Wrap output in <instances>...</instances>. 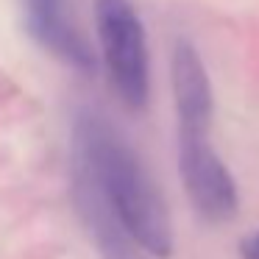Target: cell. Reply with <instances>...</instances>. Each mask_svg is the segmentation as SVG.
<instances>
[{"label": "cell", "instance_id": "6da1fadb", "mask_svg": "<svg viewBox=\"0 0 259 259\" xmlns=\"http://www.w3.org/2000/svg\"><path fill=\"white\" fill-rule=\"evenodd\" d=\"M73 164H78L114 209L120 223L151 256L173 253V223L164 198L123 134L98 112L73 123Z\"/></svg>", "mask_w": 259, "mask_h": 259}, {"label": "cell", "instance_id": "7a4b0ae2", "mask_svg": "<svg viewBox=\"0 0 259 259\" xmlns=\"http://www.w3.org/2000/svg\"><path fill=\"white\" fill-rule=\"evenodd\" d=\"M95 28L112 87L131 112H142L151 95L145 28L131 0H95Z\"/></svg>", "mask_w": 259, "mask_h": 259}, {"label": "cell", "instance_id": "3957f363", "mask_svg": "<svg viewBox=\"0 0 259 259\" xmlns=\"http://www.w3.org/2000/svg\"><path fill=\"white\" fill-rule=\"evenodd\" d=\"M179 173L201 218L226 223L237 214V184L209 142V131H179Z\"/></svg>", "mask_w": 259, "mask_h": 259}, {"label": "cell", "instance_id": "277c9868", "mask_svg": "<svg viewBox=\"0 0 259 259\" xmlns=\"http://www.w3.org/2000/svg\"><path fill=\"white\" fill-rule=\"evenodd\" d=\"M20 6H23V20L31 39L42 51H48L53 59L78 73L95 70L92 51L75 25L67 0H20Z\"/></svg>", "mask_w": 259, "mask_h": 259}, {"label": "cell", "instance_id": "5b68a950", "mask_svg": "<svg viewBox=\"0 0 259 259\" xmlns=\"http://www.w3.org/2000/svg\"><path fill=\"white\" fill-rule=\"evenodd\" d=\"M73 198L101 259H151L78 164H73Z\"/></svg>", "mask_w": 259, "mask_h": 259}, {"label": "cell", "instance_id": "8992f818", "mask_svg": "<svg viewBox=\"0 0 259 259\" xmlns=\"http://www.w3.org/2000/svg\"><path fill=\"white\" fill-rule=\"evenodd\" d=\"M170 78H173L179 131H209L214 114L212 84H209L201 56L190 42H176L173 62H170Z\"/></svg>", "mask_w": 259, "mask_h": 259}, {"label": "cell", "instance_id": "52a82bcc", "mask_svg": "<svg viewBox=\"0 0 259 259\" xmlns=\"http://www.w3.org/2000/svg\"><path fill=\"white\" fill-rule=\"evenodd\" d=\"M240 256L242 259H259V229L251 231V234L240 242Z\"/></svg>", "mask_w": 259, "mask_h": 259}]
</instances>
